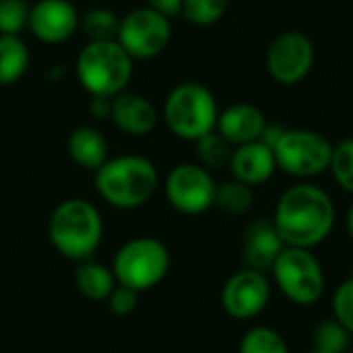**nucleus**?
I'll return each mask as SVG.
<instances>
[{
	"label": "nucleus",
	"instance_id": "nucleus-1",
	"mask_svg": "<svg viewBox=\"0 0 353 353\" xmlns=\"http://www.w3.org/2000/svg\"><path fill=\"white\" fill-rule=\"evenodd\" d=\"M273 225L285 246L310 250L325 242L333 232L335 205L323 188L314 184H296L281 194Z\"/></svg>",
	"mask_w": 353,
	"mask_h": 353
},
{
	"label": "nucleus",
	"instance_id": "nucleus-2",
	"mask_svg": "<svg viewBox=\"0 0 353 353\" xmlns=\"http://www.w3.org/2000/svg\"><path fill=\"white\" fill-rule=\"evenodd\" d=\"M97 194L114 209H139L155 194L159 174L151 159L143 155H118L95 172Z\"/></svg>",
	"mask_w": 353,
	"mask_h": 353
},
{
	"label": "nucleus",
	"instance_id": "nucleus-3",
	"mask_svg": "<svg viewBox=\"0 0 353 353\" xmlns=\"http://www.w3.org/2000/svg\"><path fill=\"white\" fill-rule=\"evenodd\" d=\"M48 236L56 252L68 261H89L103 238V219L85 199H66L50 215Z\"/></svg>",
	"mask_w": 353,
	"mask_h": 353
},
{
	"label": "nucleus",
	"instance_id": "nucleus-4",
	"mask_svg": "<svg viewBox=\"0 0 353 353\" xmlns=\"http://www.w3.org/2000/svg\"><path fill=\"white\" fill-rule=\"evenodd\" d=\"M132 62L118 41H89L77 56L74 72L91 97H116L132 79Z\"/></svg>",
	"mask_w": 353,
	"mask_h": 353
},
{
	"label": "nucleus",
	"instance_id": "nucleus-5",
	"mask_svg": "<svg viewBox=\"0 0 353 353\" xmlns=\"http://www.w3.org/2000/svg\"><path fill=\"white\" fill-rule=\"evenodd\" d=\"M219 108L209 87L186 81L176 85L163 103V120L172 134L184 141H199L217 128Z\"/></svg>",
	"mask_w": 353,
	"mask_h": 353
},
{
	"label": "nucleus",
	"instance_id": "nucleus-6",
	"mask_svg": "<svg viewBox=\"0 0 353 353\" xmlns=\"http://www.w3.org/2000/svg\"><path fill=\"white\" fill-rule=\"evenodd\" d=\"M170 263V250L161 240L139 236L118 248L112 261V273L118 285L141 294L165 279Z\"/></svg>",
	"mask_w": 353,
	"mask_h": 353
},
{
	"label": "nucleus",
	"instance_id": "nucleus-7",
	"mask_svg": "<svg viewBox=\"0 0 353 353\" xmlns=\"http://www.w3.org/2000/svg\"><path fill=\"white\" fill-rule=\"evenodd\" d=\"M277 168L296 178H312L329 170L333 145L327 137L306 128H285L273 147Z\"/></svg>",
	"mask_w": 353,
	"mask_h": 353
},
{
	"label": "nucleus",
	"instance_id": "nucleus-8",
	"mask_svg": "<svg viewBox=\"0 0 353 353\" xmlns=\"http://www.w3.org/2000/svg\"><path fill=\"white\" fill-rule=\"evenodd\" d=\"M273 275L283 296L300 306L316 304L325 292L323 267L306 248L285 246L273 265Z\"/></svg>",
	"mask_w": 353,
	"mask_h": 353
},
{
	"label": "nucleus",
	"instance_id": "nucleus-9",
	"mask_svg": "<svg viewBox=\"0 0 353 353\" xmlns=\"http://www.w3.org/2000/svg\"><path fill=\"white\" fill-rule=\"evenodd\" d=\"M172 39V23L168 17L149 6H139L120 19L118 43L132 60H151L165 52Z\"/></svg>",
	"mask_w": 353,
	"mask_h": 353
},
{
	"label": "nucleus",
	"instance_id": "nucleus-10",
	"mask_svg": "<svg viewBox=\"0 0 353 353\" xmlns=\"http://www.w3.org/2000/svg\"><path fill=\"white\" fill-rule=\"evenodd\" d=\"M314 43L302 31H283L267 48L265 64L269 74L281 85L302 83L314 66Z\"/></svg>",
	"mask_w": 353,
	"mask_h": 353
},
{
	"label": "nucleus",
	"instance_id": "nucleus-11",
	"mask_svg": "<svg viewBox=\"0 0 353 353\" xmlns=\"http://www.w3.org/2000/svg\"><path fill=\"white\" fill-rule=\"evenodd\" d=\"M215 180L201 163H180L165 178V196L170 205L184 215H201L213 207Z\"/></svg>",
	"mask_w": 353,
	"mask_h": 353
},
{
	"label": "nucleus",
	"instance_id": "nucleus-12",
	"mask_svg": "<svg viewBox=\"0 0 353 353\" xmlns=\"http://www.w3.org/2000/svg\"><path fill=\"white\" fill-rule=\"evenodd\" d=\"M271 285L265 273L246 269L228 279L221 292V306L232 319H252L261 314L269 302Z\"/></svg>",
	"mask_w": 353,
	"mask_h": 353
},
{
	"label": "nucleus",
	"instance_id": "nucleus-13",
	"mask_svg": "<svg viewBox=\"0 0 353 353\" xmlns=\"http://www.w3.org/2000/svg\"><path fill=\"white\" fill-rule=\"evenodd\" d=\"M31 33L50 46L68 41L81 27V14L72 0H37L29 8Z\"/></svg>",
	"mask_w": 353,
	"mask_h": 353
},
{
	"label": "nucleus",
	"instance_id": "nucleus-14",
	"mask_svg": "<svg viewBox=\"0 0 353 353\" xmlns=\"http://www.w3.org/2000/svg\"><path fill=\"white\" fill-rule=\"evenodd\" d=\"M112 122L130 137H145L153 132L157 126V110L155 105L141 93L122 91L112 97Z\"/></svg>",
	"mask_w": 353,
	"mask_h": 353
},
{
	"label": "nucleus",
	"instance_id": "nucleus-15",
	"mask_svg": "<svg viewBox=\"0 0 353 353\" xmlns=\"http://www.w3.org/2000/svg\"><path fill=\"white\" fill-rule=\"evenodd\" d=\"M265 126H267V120H265V114L261 112V108H256L252 103H234V105L225 108L223 112H219L215 130L232 147H240L246 143L261 141Z\"/></svg>",
	"mask_w": 353,
	"mask_h": 353
},
{
	"label": "nucleus",
	"instance_id": "nucleus-16",
	"mask_svg": "<svg viewBox=\"0 0 353 353\" xmlns=\"http://www.w3.org/2000/svg\"><path fill=\"white\" fill-rule=\"evenodd\" d=\"M228 165H230L234 180L248 184V186L265 184L277 170L273 149L267 147L263 141L234 147V153Z\"/></svg>",
	"mask_w": 353,
	"mask_h": 353
},
{
	"label": "nucleus",
	"instance_id": "nucleus-17",
	"mask_svg": "<svg viewBox=\"0 0 353 353\" xmlns=\"http://www.w3.org/2000/svg\"><path fill=\"white\" fill-rule=\"evenodd\" d=\"M285 244L281 236L277 234L273 221L269 219H259L254 221L244 236V261L248 269L254 271H269L273 269L275 261L283 252Z\"/></svg>",
	"mask_w": 353,
	"mask_h": 353
},
{
	"label": "nucleus",
	"instance_id": "nucleus-18",
	"mask_svg": "<svg viewBox=\"0 0 353 353\" xmlns=\"http://www.w3.org/2000/svg\"><path fill=\"white\" fill-rule=\"evenodd\" d=\"M68 155L83 168L97 172L108 161V141L93 126H77L68 137Z\"/></svg>",
	"mask_w": 353,
	"mask_h": 353
},
{
	"label": "nucleus",
	"instance_id": "nucleus-19",
	"mask_svg": "<svg viewBox=\"0 0 353 353\" xmlns=\"http://www.w3.org/2000/svg\"><path fill=\"white\" fill-rule=\"evenodd\" d=\"M74 288L83 298L91 302H103L116 288V277L110 267L95 261H83L74 271Z\"/></svg>",
	"mask_w": 353,
	"mask_h": 353
},
{
	"label": "nucleus",
	"instance_id": "nucleus-20",
	"mask_svg": "<svg viewBox=\"0 0 353 353\" xmlns=\"http://www.w3.org/2000/svg\"><path fill=\"white\" fill-rule=\"evenodd\" d=\"M29 66V48L21 35L0 33V87L14 85Z\"/></svg>",
	"mask_w": 353,
	"mask_h": 353
},
{
	"label": "nucleus",
	"instance_id": "nucleus-21",
	"mask_svg": "<svg viewBox=\"0 0 353 353\" xmlns=\"http://www.w3.org/2000/svg\"><path fill=\"white\" fill-rule=\"evenodd\" d=\"M89 41H116L120 31V17L105 6L87 10L81 17V27Z\"/></svg>",
	"mask_w": 353,
	"mask_h": 353
},
{
	"label": "nucleus",
	"instance_id": "nucleus-22",
	"mask_svg": "<svg viewBox=\"0 0 353 353\" xmlns=\"http://www.w3.org/2000/svg\"><path fill=\"white\" fill-rule=\"evenodd\" d=\"M254 203V194H252V186L242 184L238 180H230L223 182L215 188V201L213 205L217 209H221L223 213L230 215H242L246 213Z\"/></svg>",
	"mask_w": 353,
	"mask_h": 353
},
{
	"label": "nucleus",
	"instance_id": "nucleus-23",
	"mask_svg": "<svg viewBox=\"0 0 353 353\" xmlns=\"http://www.w3.org/2000/svg\"><path fill=\"white\" fill-rule=\"evenodd\" d=\"M194 143H196V155H199V161H201L203 168L217 170V168H223V165L230 163L234 147L217 130L201 137Z\"/></svg>",
	"mask_w": 353,
	"mask_h": 353
},
{
	"label": "nucleus",
	"instance_id": "nucleus-24",
	"mask_svg": "<svg viewBox=\"0 0 353 353\" xmlns=\"http://www.w3.org/2000/svg\"><path fill=\"white\" fill-rule=\"evenodd\" d=\"M230 2L232 0H184L182 17L196 27H209L225 17Z\"/></svg>",
	"mask_w": 353,
	"mask_h": 353
},
{
	"label": "nucleus",
	"instance_id": "nucleus-25",
	"mask_svg": "<svg viewBox=\"0 0 353 353\" xmlns=\"http://www.w3.org/2000/svg\"><path fill=\"white\" fill-rule=\"evenodd\" d=\"M240 353H290V350L277 331L269 327H254L242 337Z\"/></svg>",
	"mask_w": 353,
	"mask_h": 353
},
{
	"label": "nucleus",
	"instance_id": "nucleus-26",
	"mask_svg": "<svg viewBox=\"0 0 353 353\" xmlns=\"http://www.w3.org/2000/svg\"><path fill=\"white\" fill-rule=\"evenodd\" d=\"M329 170L337 184L353 194V139H345L339 145H333V157Z\"/></svg>",
	"mask_w": 353,
	"mask_h": 353
},
{
	"label": "nucleus",
	"instance_id": "nucleus-27",
	"mask_svg": "<svg viewBox=\"0 0 353 353\" xmlns=\"http://www.w3.org/2000/svg\"><path fill=\"white\" fill-rule=\"evenodd\" d=\"M316 350L331 353H345L350 347V333L337 321H325L314 331Z\"/></svg>",
	"mask_w": 353,
	"mask_h": 353
},
{
	"label": "nucleus",
	"instance_id": "nucleus-28",
	"mask_svg": "<svg viewBox=\"0 0 353 353\" xmlns=\"http://www.w3.org/2000/svg\"><path fill=\"white\" fill-rule=\"evenodd\" d=\"M29 25V6L25 0H0V33L19 35Z\"/></svg>",
	"mask_w": 353,
	"mask_h": 353
},
{
	"label": "nucleus",
	"instance_id": "nucleus-29",
	"mask_svg": "<svg viewBox=\"0 0 353 353\" xmlns=\"http://www.w3.org/2000/svg\"><path fill=\"white\" fill-rule=\"evenodd\" d=\"M333 314L347 333H353V277L337 288L333 296Z\"/></svg>",
	"mask_w": 353,
	"mask_h": 353
},
{
	"label": "nucleus",
	"instance_id": "nucleus-30",
	"mask_svg": "<svg viewBox=\"0 0 353 353\" xmlns=\"http://www.w3.org/2000/svg\"><path fill=\"white\" fill-rule=\"evenodd\" d=\"M137 300H139V294L137 292H132V290L116 283V288L112 290V294H110V298L105 302H108V308H110L112 314L126 316V314H130L137 308Z\"/></svg>",
	"mask_w": 353,
	"mask_h": 353
},
{
	"label": "nucleus",
	"instance_id": "nucleus-31",
	"mask_svg": "<svg viewBox=\"0 0 353 353\" xmlns=\"http://www.w3.org/2000/svg\"><path fill=\"white\" fill-rule=\"evenodd\" d=\"M182 4H184V0H147L149 8H153L155 12H159L168 19L182 14Z\"/></svg>",
	"mask_w": 353,
	"mask_h": 353
},
{
	"label": "nucleus",
	"instance_id": "nucleus-32",
	"mask_svg": "<svg viewBox=\"0 0 353 353\" xmlns=\"http://www.w3.org/2000/svg\"><path fill=\"white\" fill-rule=\"evenodd\" d=\"M112 97H91V114L95 118H110Z\"/></svg>",
	"mask_w": 353,
	"mask_h": 353
},
{
	"label": "nucleus",
	"instance_id": "nucleus-33",
	"mask_svg": "<svg viewBox=\"0 0 353 353\" xmlns=\"http://www.w3.org/2000/svg\"><path fill=\"white\" fill-rule=\"evenodd\" d=\"M347 230H350V236H352L353 240V203L352 207H350V211H347Z\"/></svg>",
	"mask_w": 353,
	"mask_h": 353
},
{
	"label": "nucleus",
	"instance_id": "nucleus-34",
	"mask_svg": "<svg viewBox=\"0 0 353 353\" xmlns=\"http://www.w3.org/2000/svg\"><path fill=\"white\" fill-rule=\"evenodd\" d=\"M310 353H331V352H323V350H314V352H310Z\"/></svg>",
	"mask_w": 353,
	"mask_h": 353
}]
</instances>
